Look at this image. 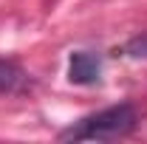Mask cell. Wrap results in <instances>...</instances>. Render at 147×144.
Wrapping results in <instances>:
<instances>
[{"label":"cell","mask_w":147,"mask_h":144,"mask_svg":"<svg viewBox=\"0 0 147 144\" xmlns=\"http://www.w3.org/2000/svg\"><path fill=\"white\" fill-rule=\"evenodd\" d=\"M23 82H26V73L20 71V65L0 59V93H14L23 88Z\"/></svg>","instance_id":"3957f363"},{"label":"cell","mask_w":147,"mask_h":144,"mask_svg":"<svg viewBox=\"0 0 147 144\" xmlns=\"http://www.w3.org/2000/svg\"><path fill=\"white\" fill-rule=\"evenodd\" d=\"M125 51H127L130 57H147V37H136V40H130Z\"/></svg>","instance_id":"277c9868"},{"label":"cell","mask_w":147,"mask_h":144,"mask_svg":"<svg viewBox=\"0 0 147 144\" xmlns=\"http://www.w3.org/2000/svg\"><path fill=\"white\" fill-rule=\"evenodd\" d=\"M99 71H102V62L91 51H74L68 59V79L74 85H93L99 79Z\"/></svg>","instance_id":"7a4b0ae2"},{"label":"cell","mask_w":147,"mask_h":144,"mask_svg":"<svg viewBox=\"0 0 147 144\" xmlns=\"http://www.w3.org/2000/svg\"><path fill=\"white\" fill-rule=\"evenodd\" d=\"M139 122L133 105H113L99 113H91L85 119H79L74 127L59 133V141H113L133 133V127Z\"/></svg>","instance_id":"6da1fadb"}]
</instances>
